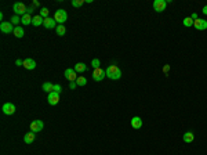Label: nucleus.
<instances>
[{
  "label": "nucleus",
  "mask_w": 207,
  "mask_h": 155,
  "mask_svg": "<svg viewBox=\"0 0 207 155\" xmlns=\"http://www.w3.org/2000/svg\"><path fill=\"white\" fill-rule=\"evenodd\" d=\"M106 76L112 80H117V79L122 78V71H120V68L115 64L109 65V67L106 68Z\"/></svg>",
  "instance_id": "1"
},
{
  "label": "nucleus",
  "mask_w": 207,
  "mask_h": 155,
  "mask_svg": "<svg viewBox=\"0 0 207 155\" xmlns=\"http://www.w3.org/2000/svg\"><path fill=\"white\" fill-rule=\"evenodd\" d=\"M54 20L55 22H58V25H64V22L68 20V14L65 10H57L54 14Z\"/></svg>",
  "instance_id": "2"
},
{
  "label": "nucleus",
  "mask_w": 207,
  "mask_h": 155,
  "mask_svg": "<svg viewBox=\"0 0 207 155\" xmlns=\"http://www.w3.org/2000/svg\"><path fill=\"white\" fill-rule=\"evenodd\" d=\"M13 10H14V13H15V15H25V14H26V10H28V7L25 4H24V3H20V1H18V3H15V4L13 6Z\"/></svg>",
  "instance_id": "3"
},
{
  "label": "nucleus",
  "mask_w": 207,
  "mask_h": 155,
  "mask_svg": "<svg viewBox=\"0 0 207 155\" xmlns=\"http://www.w3.org/2000/svg\"><path fill=\"white\" fill-rule=\"evenodd\" d=\"M106 78V71H104L102 68H97L93 71V79L95 82H101Z\"/></svg>",
  "instance_id": "4"
},
{
  "label": "nucleus",
  "mask_w": 207,
  "mask_h": 155,
  "mask_svg": "<svg viewBox=\"0 0 207 155\" xmlns=\"http://www.w3.org/2000/svg\"><path fill=\"white\" fill-rule=\"evenodd\" d=\"M43 128H44V123H43V121H40V119H36V121L31 122V132H35V133L42 132Z\"/></svg>",
  "instance_id": "5"
},
{
  "label": "nucleus",
  "mask_w": 207,
  "mask_h": 155,
  "mask_svg": "<svg viewBox=\"0 0 207 155\" xmlns=\"http://www.w3.org/2000/svg\"><path fill=\"white\" fill-rule=\"evenodd\" d=\"M47 101H48L50 105H57L58 101H59V93H57V91H51V93H48Z\"/></svg>",
  "instance_id": "6"
},
{
  "label": "nucleus",
  "mask_w": 207,
  "mask_h": 155,
  "mask_svg": "<svg viewBox=\"0 0 207 155\" xmlns=\"http://www.w3.org/2000/svg\"><path fill=\"white\" fill-rule=\"evenodd\" d=\"M14 25L11 24V22H6L3 21L1 24H0V31L3 33H11V32H14Z\"/></svg>",
  "instance_id": "7"
},
{
  "label": "nucleus",
  "mask_w": 207,
  "mask_h": 155,
  "mask_svg": "<svg viewBox=\"0 0 207 155\" xmlns=\"http://www.w3.org/2000/svg\"><path fill=\"white\" fill-rule=\"evenodd\" d=\"M166 6H167V1H166V0H155L153 1V8H155V11H158V13L164 11Z\"/></svg>",
  "instance_id": "8"
},
{
  "label": "nucleus",
  "mask_w": 207,
  "mask_h": 155,
  "mask_svg": "<svg viewBox=\"0 0 207 155\" xmlns=\"http://www.w3.org/2000/svg\"><path fill=\"white\" fill-rule=\"evenodd\" d=\"M3 114L4 115H13V114L15 112V105L13 104V102H6L3 104Z\"/></svg>",
  "instance_id": "9"
},
{
  "label": "nucleus",
  "mask_w": 207,
  "mask_h": 155,
  "mask_svg": "<svg viewBox=\"0 0 207 155\" xmlns=\"http://www.w3.org/2000/svg\"><path fill=\"white\" fill-rule=\"evenodd\" d=\"M76 71L73 68H68V69H65V78L69 80V82H75V80L77 79V76H76Z\"/></svg>",
  "instance_id": "10"
},
{
  "label": "nucleus",
  "mask_w": 207,
  "mask_h": 155,
  "mask_svg": "<svg viewBox=\"0 0 207 155\" xmlns=\"http://www.w3.org/2000/svg\"><path fill=\"white\" fill-rule=\"evenodd\" d=\"M57 22H55V20L54 18H44V21H43V27L47 28V29H53V28H57Z\"/></svg>",
  "instance_id": "11"
},
{
  "label": "nucleus",
  "mask_w": 207,
  "mask_h": 155,
  "mask_svg": "<svg viewBox=\"0 0 207 155\" xmlns=\"http://www.w3.org/2000/svg\"><path fill=\"white\" fill-rule=\"evenodd\" d=\"M193 27L196 28V29H199V31H204V29H207V21L197 18L196 21H193Z\"/></svg>",
  "instance_id": "12"
},
{
  "label": "nucleus",
  "mask_w": 207,
  "mask_h": 155,
  "mask_svg": "<svg viewBox=\"0 0 207 155\" xmlns=\"http://www.w3.org/2000/svg\"><path fill=\"white\" fill-rule=\"evenodd\" d=\"M24 67H25L26 69L32 71L36 68V62H35V60H32V58H26V60H24Z\"/></svg>",
  "instance_id": "13"
},
{
  "label": "nucleus",
  "mask_w": 207,
  "mask_h": 155,
  "mask_svg": "<svg viewBox=\"0 0 207 155\" xmlns=\"http://www.w3.org/2000/svg\"><path fill=\"white\" fill-rule=\"evenodd\" d=\"M35 139H36V133H35V132H29V133H26L25 136H24V141H25L26 144H31V143H33V141H35Z\"/></svg>",
  "instance_id": "14"
},
{
  "label": "nucleus",
  "mask_w": 207,
  "mask_h": 155,
  "mask_svg": "<svg viewBox=\"0 0 207 155\" xmlns=\"http://www.w3.org/2000/svg\"><path fill=\"white\" fill-rule=\"evenodd\" d=\"M131 126H133L134 129H141V126H142V119L139 116H134L133 119H131Z\"/></svg>",
  "instance_id": "15"
},
{
  "label": "nucleus",
  "mask_w": 207,
  "mask_h": 155,
  "mask_svg": "<svg viewBox=\"0 0 207 155\" xmlns=\"http://www.w3.org/2000/svg\"><path fill=\"white\" fill-rule=\"evenodd\" d=\"M43 21H44V18L42 15H35L32 20V25L33 27H40V25H43Z\"/></svg>",
  "instance_id": "16"
},
{
  "label": "nucleus",
  "mask_w": 207,
  "mask_h": 155,
  "mask_svg": "<svg viewBox=\"0 0 207 155\" xmlns=\"http://www.w3.org/2000/svg\"><path fill=\"white\" fill-rule=\"evenodd\" d=\"M182 139H184L185 143H192V141L195 140V134L192 133V132H186V133L182 136Z\"/></svg>",
  "instance_id": "17"
},
{
  "label": "nucleus",
  "mask_w": 207,
  "mask_h": 155,
  "mask_svg": "<svg viewBox=\"0 0 207 155\" xmlns=\"http://www.w3.org/2000/svg\"><path fill=\"white\" fill-rule=\"evenodd\" d=\"M32 20H33V17L31 15V14H25V15L21 17V22L24 24V25H29V24H32Z\"/></svg>",
  "instance_id": "18"
},
{
  "label": "nucleus",
  "mask_w": 207,
  "mask_h": 155,
  "mask_svg": "<svg viewBox=\"0 0 207 155\" xmlns=\"http://www.w3.org/2000/svg\"><path fill=\"white\" fill-rule=\"evenodd\" d=\"M14 35H15L17 38H24V35H25V32H24V28L15 27V28H14Z\"/></svg>",
  "instance_id": "19"
},
{
  "label": "nucleus",
  "mask_w": 207,
  "mask_h": 155,
  "mask_svg": "<svg viewBox=\"0 0 207 155\" xmlns=\"http://www.w3.org/2000/svg\"><path fill=\"white\" fill-rule=\"evenodd\" d=\"M76 72H84L86 69H87V67H86V64H83V62H77V64L75 65L73 68Z\"/></svg>",
  "instance_id": "20"
},
{
  "label": "nucleus",
  "mask_w": 207,
  "mask_h": 155,
  "mask_svg": "<svg viewBox=\"0 0 207 155\" xmlns=\"http://www.w3.org/2000/svg\"><path fill=\"white\" fill-rule=\"evenodd\" d=\"M55 32H57V35H58V36H64L65 32H66V29H65L64 25H57V28H55Z\"/></svg>",
  "instance_id": "21"
},
{
  "label": "nucleus",
  "mask_w": 207,
  "mask_h": 155,
  "mask_svg": "<svg viewBox=\"0 0 207 155\" xmlns=\"http://www.w3.org/2000/svg\"><path fill=\"white\" fill-rule=\"evenodd\" d=\"M53 83H50V82H46V83H43V90L44 91H47V93H51L53 91Z\"/></svg>",
  "instance_id": "22"
},
{
  "label": "nucleus",
  "mask_w": 207,
  "mask_h": 155,
  "mask_svg": "<svg viewBox=\"0 0 207 155\" xmlns=\"http://www.w3.org/2000/svg\"><path fill=\"white\" fill-rule=\"evenodd\" d=\"M76 83H77V86H86L87 85V79H86L84 76H77Z\"/></svg>",
  "instance_id": "23"
},
{
  "label": "nucleus",
  "mask_w": 207,
  "mask_h": 155,
  "mask_svg": "<svg viewBox=\"0 0 207 155\" xmlns=\"http://www.w3.org/2000/svg\"><path fill=\"white\" fill-rule=\"evenodd\" d=\"M39 15H42L43 18H48V8L47 7H42V8H40V13H39Z\"/></svg>",
  "instance_id": "24"
},
{
  "label": "nucleus",
  "mask_w": 207,
  "mask_h": 155,
  "mask_svg": "<svg viewBox=\"0 0 207 155\" xmlns=\"http://www.w3.org/2000/svg\"><path fill=\"white\" fill-rule=\"evenodd\" d=\"M184 25L185 27H193V20H192L191 17H185L184 18Z\"/></svg>",
  "instance_id": "25"
},
{
  "label": "nucleus",
  "mask_w": 207,
  "mask_h": 155,
  "mask_svg": "<svg viewBox=\"0 0 207 155\" xmlns=\"http://www.w3.org/2000/svg\"><path fill=\"white\" fill-rule=\"evenodd\" d=\"M10 22L13 24V25H15V27H20V22H21V20H20V17H18V15H14L13 18H11Z\"/></svg>",
  "instance_id": "26"
},
{
  "label": "nucleus",
  "mask_w": 207,
  "mask_h": 155,
  "mask_svg": "<svg viewBox=\"0 0 207 155\" xmlns=\"http://www.w3.org/2000/svg\"><path fill=\"white\" fill-rule=\"evenodd\" d=\"M91 65L94 67V69H97V68H100L101 62H100V60H98V58H94L93 61H91Z\"/></svg>",
  "instance_id": "27"
},
{
  "label": "nucleus",
  "mask_w": 207,
  "mask_h": 155,
  "mask_svg": "<svg viewBox=\"0 0 207 155\" xmlns=\"http://www.w3.org/2000/svg\"><path fill=\"white\" fill-rule=\"evenodd\" d=\"M83 3H84V0H73L72 6L73 7H80V6H83Z\"/></svg>",
  "instance_id": "28"
},
{
  "label": "nucleus",
  "mask_w": 207,
  "mask_h": 155,
  "mask_svg": "<svg viewBox=\"0 0 207 155\" xmlns=\"http://www.w3.org/2000/svg\"><path fill=\"white\" fill-rule=\"evenodd\" d=\"M61 90H62V87H61V85H54V86H53V91H57V93H61Z\"/></svg>",
  "instance_id": "29"
},
{
  "label": "nucleus",
  "mask_w": 207,
  "mask_h": 155,
  "mask_svg": "<svg viewBox=\"0 0 207 155\" xmlns=\"http://www.w3.org/2000/svg\"><path fill=\"white\" fill-rule=\"evenodd\" d=\"M76 87H77V83H76V80H75V82H69V89L75 90Z\"/></svg>",
  "instance_id": "30"
},
{
  "label": "nucleus",
  "mask_w": 207,
  "mask_h": 155,
  "mask_svg": "<svg viewBox=\"0 0 207 155\" xmlns=\"http://www.w3.org/2000/svg\"><path fill=\"white\" fill-rule=\"evenodd\" d=\"M35 11V7L33 6H31V7H28V10H26V14H31L32 15V13Z\"/></svg>",
  "instance_id": "31"
},
{
  "label": "nucleus",
  "mask_w": 207,
  "mask_h": 155,
  "mask_svg": "<svg viewBox=\"0 0 207 155\" xmlns=\"http://www.w3.org/2000/svg\"><path fill=\"white\" fill-rule=\"evenodd\" d=\"M15 64L18 65V67H21V65H22V67H24V61H22V60H20V58H18V60H17V61H15Z\"/></svg>",
  "instance_id": "32"
},
{
  "label": "nucleus",
  "mask_w": 207,
  "mask_h": 155,
  "mask_svg": "<svg viewBox=\"0 0 207 155\" xmlns=\"http://www.w3.org/2000/svg\"><path fill=\"white\" fill-rule=\"evenodd\" d=\"M169 71H170V65H164V68H163V72H164V74H167Z\"/></svg>",
  "instance_id": "33"
},
{
  "label": "nucleus",
  "mask_w": 207,
  "mask_h": 155,
  "mask_svg": "<svg viewBox=\"0 0 207 155\" xmlns=\"http://www.w3.org/2000/svg\"><path fill=\"white\" fill-rule=\"evenodd\" d=\"M191 18L193 20V21H196V20H197V14H196V13H193V14L191 15Z\"/></svg>",
  "instance_id": "34"
},
{
  "label": "nucleus",
  "mask_w": 207,
  "mask_h": 155,
  "mask_svg": "<svg viewBox=\"0 0 207 155\" xmlns=\"http://www.w3.org/2000/svg\"><path fill=\"white\" fill-rule=\"evenodd\" d=\"M32 6H33V7H37V6H39V1H37V0H33Z\"/></svg>",
  "instance_id": "35"
},
{
  "label": "nucleus",
  "mask_w": 207,
  "mask_h": 155,
  "mask_svg": "<svg viewBox=\"0 0 207 155\" xmlns=\"http://www.w3.org/2000/svg\"><path fill=\"white\" fill-rule=\"evenodd\" d=\"M203 14H206V15H207V6H204V7H203Z\"/></svg>",
  "instance_id": "36"
}]
</instances>
